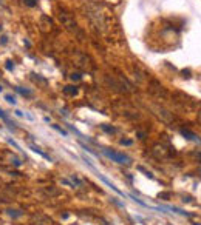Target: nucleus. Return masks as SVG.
Wrapping results in <instances>:
<instances>
[{"label": "nucleus", "instance_id": "21", "mask_svg": "<svg viewBox=\"0 0 201 225\" xmlns=\"http://www.w3.org/2000/svg\"><path fill=\"white\" fill-rule=\"evenodd\" d=\"M195 225H200V224H195Z\"/></svg>", "mask_w": 201, "mask_h": 225}, {"label": "nucleus", "instance_id": "22", "mask_svg": "<svg viewBox=\"0 0 201 225\" xmlns=\"http://www.w3.org/2000/svg\"><path fill=\"white\" fill-rule=\"evenodd\" d=\"M0 29H2V26H0Z\"/></svg>", "mask_w": 201, "mask_h": 225}, {"label": "nucleus", "instance_id": "15", "mask_svg": "<svg viewBox=\"0 0 201 225\" xmlns=\"http://www.w3.org/2000/svg\"><path fill=\"white\" fill-rule=\"evenodd\" d=\"M6 70H10V71H12V70H14V62L8 60V62H6Z\"/></svg>", "mask_w": 201, "mask_h": 225}, {"label": "nucleus", "instance_id": "11", "mask_svg": "<svg viewBox=\"0 0 201 225\" xmlns=\"http://www.w3.org/2000/svg\"><path fill=\"white\" fill-rule=\"evenodd\" d=\"M51 127H53V128H54V130H56V131H59L60 134H64V136H68V133H67V131H65V130H64V128H60V127H59V125H51Z\"/></svg>", "mask_w": 201, "mask_h": 225}, {"label": "nucleus", "instance_id": "5", "mask_svg": "<svg viewBox=\"0 0 201 225\" xmlns=\"http://www.w3.org/2000/svg\"><path fill=\"white\" fill-rule=\"evenodd\" d=\"M97 176H99V179H101V181L102 182H104V183H107V187H110L111 188V190H113V191H116V193H118V194H121V196H124V193L122 191H121V190H118V188H116L115 185H113V183H111L110 181H108V179H107L105 176H102V174H97Z\"/></svg>", "mask_w": 201, "mask_h": 225}, {"label": "nucleus", "instance_id": "1", "mask_svg": "<svg viewBox=\"0 0 201 225\" xmlns=\"http://www.w3.org/2000/svg\"><path fill=\"white\" fill-rule=\"evenodd\" d=\"M102 153L108 157V159H111L113 162H116V164H130V157L122 154V153H118V151H111V150H107V148H104L102 150Z\"/></svg>", "mask_w": 201, "mask_h": 225}, {"label": "nucleus", "instance_id": "17", "mask_svg": "<svg viewBox=\"0 0 201 225\" xmlns=\"http://www.w3.org/2000/svg\"><path fill=\"white\" fill-rule=\"evenodd\" d=\"M71 79H73V80H80V74H79V73L71 74Z\"/></svg>", "mask_w": 201, "mask_h": 225}, {"label": "nucleus", "instance_id": "12", "mask_svg": "<svg viewBox=\"0 0 201 225\" xmlns=\"http://www.w3.org/2000/svg\"><path fill=\"white\" fill-rule=\"evenodd\" d=\"M37 2H39V0H23L25 5H26V6H31V8L37 5Z\"/></svg>", "mask_w": 201, "mask_h": 225}, {"label": "nucleus", "instance_id": "10", "mask_svg": "<svg viewBox=\"0 0 201 225\" xmlns=\"http://www.w3.org/2000/svg\"><path fill=\"white\" fill-rule=\"evenodd\" d=\"M170 210H172V211H175V213H178V214H181V216H190L189 213H186V211H182V210H180V208H176V207H170Z\"/></svg>", "mask_w": 201, "mask_h": 225}, {"label": "nucleus", "instance_id": "18", "mask_svg": "<svg viewBox=\"0 0 201 225\" xmlns=\"http://www.w3.org/2000/svg\"><path fill=\"white\" fill-rule=\"evenodd\" d=\"M16 114L19 116V117H23V112H22V111H16Z\"/></svg>", "mask_w": 201, "mask_h": 225}, {"label": "nucleus", "instance_id": "6", "mask_svg": "<svg viewBox=\"0 0 201 225\" xmlns=\"http://www.w3.org/2000/svg\"><path fill=\"white\" fill-rule=\"evenodd\" d=\"M16 91L20 93L22 96H25V97H31V96H33V91H31V89H26V88H22V87H16Z\"/></svg>", "mask_w": 201, "mask_h": 225}, {"label": "nucleus", "instance_id": "13", "mask_svg": "<svg viewBox=\"0 0 201 225\" xmlns=\"http://www.w3.org/2000/svg\"><path fill=\"white\" fill-rule=\"evenodd\" d=\"M101 128L104 130V131H107V133H116V128H113V127H107V125H101Z\"/></svg>", "mask_w": 201, "mask_h": 225}, {"label": "nucleus", "instance_id": "7", "mask_svg": "<svg viewBox=\"0 0 201 225\" xmlns=\"http://www.w3.org/2000/svg\"><path fill=\"white\" fill-rule=\"evenodd\" d=\"M64 93L68 94V96H76V94H78V87H71V85H68V87L64 88Z\"/></svg>", "mask_w": 201, "mask_h": 225}, {"label": "nucleus", "instance_id": "2", "mask_svg": "<svg viewBox=\"0 0 201 225\" xmlns=\"http://www.w3.org/2000/svg\"><path fill=\"white\" fill-rule=\"evenodd\" d=\"M40 29L43 33H48V31L53 29V20L48 16H42L40 17Z\"/></svg>", "mask_w": 201, "mask_h": 225}, {"label": "nucleus", "instance_id": "19", "mask_svg": "<svg viewBox=\"0 0 201 225\" xmlns=\"http://www.w3.org/2000/svg\"><path fill=\"white\" fill-rule=\"evenodd\" d=\"M3 91V88H2V85H0V93H2Z\"/></svg>", "mask_w": 201, "mask_h": 225}, {"label": "nucleus", "instance_id": "3", "mask_svg": "<svg viewBox=\"0 0 201 225\" xmlns=\"http://www.w3.org/2000/svg\"><path fill=\"white\" fill-rule=\"evenodd\" d=\"M33 224L34 225H50L51 224V219L45 217L43 214H36L33 217Z\"/></svg>", "mask_w": 201, "mask_h": 225}, {"label": "nucleus", "instance_id": "4", "mask_svg": "<svg viewBox=\"0 0 201 225\" xmlns=\"http://www.w3.org/2000/svg\"><path fill=\"white\" fill-rule=\"evenodd\" d=\"M181 134L184 136L187 140H195V142H201V139L196 136V134H193L192 131H189V130H181Z\"/></svg>", "mask_w": 201, "mask_h": 225}, {"label": "nucleus", "instance_id": "16", "mask_svg": "<svg viewBox=\"0 0 201 225\" xmlns=\"http://www.w3.org/2000/svg\"><path fill=\"white\" fill-rule=\"evenodd\" d=\"M121 143H122V145H132V140H128V139H122V140H121Z\"/></svg>", "mask_w": 201, "mask_h": 225}, {"label": "nucleus", "instance_id": "8", "mask_svg": "<svg viewBox=\"0 0 201 225\" xmlns=\"http://www.w3.org/2000/svg\"><path fill=\"white\" fill-rule=\"evenodd\" d=\"M29 148H31V150H33L34 153H37V154H40V156H42V157H45V159H47V160H50V162H51V157H50V156H48V154H45V153H43L42 150H40V148H37V147H34V145H31Z\"/></svg>", "mask_w": 201, "mask_h": 225}, {"label": "nucleus", "instance_id": "20", "mask_svg": "<svg viewBox=\"0 0 201 225\" xmlns=\"http://www.w3.org/2000/svg\"><path fill=\"white\" fill-rule=\"evenodd\" d=\"M198 157H200V159H201V154H198Z\"/></svg>", "mask_w": 201, "mask_h": 225}, {"label": "nucleus", "instance_id": "14", "mask_svg": "<svg viewBox=\"0 0 201 225\" xmlns=\"http://www.w3.org/2000/svg\"><path fill=\"white\" fill-rule=\"evenodd\" d=\"M5 99H6V102L12 103V105H14V103H16V97H14V96H11V94H6V96H5Z\"/></svg>", "mask_w": 201, "mask_h": 225}, {"label": "nucleus", "instance_id": "9", "mask_svg": "<svg viewBox=\"0 0 201 225\" xmlns=\"http://www.w3.org/2000/svg\"><path fill=\"white\" fill-rule=\"evenodd\" d=\"M8 214L12 216V217H20V216H22V211H20V210H12V208H10V210H8Z\"/></svg>", "mask_w": 201, "mask_h": 225}]
</instances>
